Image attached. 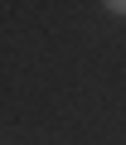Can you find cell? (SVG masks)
<instances>
[{"label": "cell", "instance_id": "cell-1", "mask_svg": "<svg viewBox=\"0 0 126 145\" xmlns=\"http://www.w3.org/2000/svg\"><path fill=\"white\" fill-rule=\"evenodd\" d=\"M107 10H116V15H126V0H116V5H107Z\"/></svg>", "mask_w": 126, "mask_h": 145}]
</instances>
